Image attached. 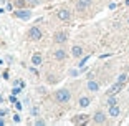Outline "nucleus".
Here are the masks:
<instances>
[{
  "label": "nucleus",
  "mask_w": 129,
  "mask_h": 126,
  "mask_svg": "<svg viewBox=\"0 0 129 126\" xmlns=\"http://www.w3.org/2000/svg\"><path fill=\"white\" fill-rule=\"evenodd\" d=\"M15 108H17V110H22V103H18V101H17V103H15Z\"/></svg>",
  "instance_id": "nucleus-23"
},
{
  "label": "nucleus",
  "mask_w": 129,
  "mask_h": 126,
  "mask_svg": "<svg viewBox=\"0 0 129 126\" xmlns=\"http://www.w3.org/2000/svg\"><path fill=\"white\" fill-rule=\"evenodd\" d=\"M80 106H81V108H86V106H89V98H86V96L80 98Z\"/></svg>",
  "instance_id": "nucleus-14"
},
{
  "label": "nucleus",
  "mask_w": 129,
  "mask_h": 126,
  "mask_svg": "<svg viewBox=\"0 0 129 126\" xmlns=\"http://www.w3.org/2000/svg\"><path fill=\"white\" fill-rule=\"evenodd\" d=\"M109 115L113 116V118H116V116L119 115V108L116 106V105H113V106H109Z\"/></svg>",
  "instance_id": "nucleus-12"
},
{
  "label": "nucleus",
  "mask_w": 129,
  "mask_h": 126,
  "mask_svg": "<svg viewBox=\"0 0 129 126\" xmlns=\"http://www.w3.org/2000/svg\"><path fill=\"white\" fill-rule=\"evenodd\" d=\"M64 57H66L64 50H56V52H55V58H56V60H64Z\"/></svg>",
  "instance_id": "nucleus-13"
},
{
  "label": "nucleus",
  "mask_w": 129,
  "mask_h": 126,
  "mask_svg": "<svg viewBox=\"0 0 129 126\" xmlns=\"http://www.w3.org/2000/svg\"><path fill=\"white\" fill-rule=\"evenodd\" d=\"M28 37H30L31 40H40L42 38V30L38 27H31L30 32H28Z\"/></svg>",
  "instance_id": "nucleus-3"
},
{
  "label": "nucleus",
  "mask_w": 129,
  "mask_h": 126,
  "mask_svg": "<svg viewBox=\"0 0 129 126\" xmlns=\"http://www.w3.org/2000/svg\"><path fill=\"white\" fill-rule=\"evenodd\" d=\"M127 22H129V18H127Z\"/></svg>",
  "instance_id": "nucleus-26"
},
{
  "label": "nucleus",
  "mask_w": 129,
  "mask_h": 126,
  "mask_svg": "<svg viewBox=\"0 0 129 126\" xmlns=\"http://www.w3.org/2000/svg\"><path fill=\"white\" fill-rule=\"evenodd\" d=\"M66 38H68V35L64 33V32H58V33H55V42H56V43H64Z\"/></svg>",
  "instance_id": "nucleus-5"
},
{
  "label": "nucleus",
  "mask_w": 129,
  "mask_h": 126,
  "mask_svg": "<svg viewBox=\"0 0 129 126\" xmlns=\"http://www.w3.org/2000/svg\"><path fill=\"white\" fill-rule=\"evenodd\" d=\"M88 90H89V91H98V90H99V85L96 83V81L89 80V81H88Z\"/></svg>",
  "instance_id": "nucleus-9"
},
{
  "label": "nucleus",
  "mask_w": 129,
  "mask_h": 126,
  "mask_svg": "<svg viewBox=\"0 0 129 126\" xmlns=\"http://www.w3.org/2000/svg\"><path fill=\"white\" fill-rule=\"evenodd\" d=\"M121 88H122V83H116V85H113V86H111V90H109V93L111 95H116V93L118 91H121Z\"/></svg>",
  "instance_id": "nucleus-10"
},
{
  "label": "nucleus",
  "mask_w": 129,
  "mask_h": 126,
  "mask_svg": "<svg viewBox=\"0 0 129 126\" xmlns=\"http://www.w3.org/2000/svg\"><path fill=\"white\" fill-rule=\"evenodd\" d=\"M13 121H15V123H20V115H15V116H13Z\"/></svg>",
  "instance_id": "nucleus-21"
},
{
  "label": "nucleus",
  "mask_w": 129,
  "mask_h": 126,
  "mask_svg": "<svg viewBox=\"0 0 129 126\" xmlns=\"http://www.w3.org/2000/svg\"><path fill=\"white\" fill-rule=\"evenodd\" d=\"M71 53H73V57H81V55H83V48H81V46H73V50H71Z\"/></svg>",
  "instance_id": "nucleus-11"
},
{
  "label": "nucleus",
  "mask_w": 129,
  "mask_h": 126,
  "mask_svg": "<svg viewBox=\"0 0 129 126\" xmlns=\"http://www.w3.org/2000/svg\"><path fill=\"white\" fill-rule=\"evenodd\" d=\"M27 2H28V0H13V5H15L17 8H23Z\"/></svg>",
  "instance_id": "nucleus-15"
},
{
  "label": "nucleus",
  "mask_w": 129,
  "mask_h": 126,
  "mask_svg": "<svg viewBox=\"0 0 129 126\" xmlns=\"http://www.w3.org/2000/svg\"><path fill=\"white\" fill-rule=\"evenodd\" d=\"M18 93H20V88L15 86V88H13V95H18Z\"/></svg>",
  "instance_id": "nucleus-22"
},
{
  "label": "nucleus",
  "mask_w": 129,
  "mask_h": 126,
  "mask_svg": "<svg viewBox=\"0 0 129 126\" xmlns=\"http://www.w3.org/2000/svg\"><path fill=\"white\" fill-rule=\"evenodd\" d=\"M126 80H127V75H124V73H122V75H119V77H118V81H119V83H124Z\"/></svg>",
  "instance_id": "nucleus-17"
},
{
  "label": "nucleus",
  "mask_w": 129,
  "mask_h": 126,
  "mask_svg": "<svg viewBox=\"0 0 129 126\" xmlns=\"http://www.w3.org/2000/svg\"><path fill=\"white\" fill-rule=\"evenodd\" d=\"M70 98H71V95H70L68 90H58L56 95H55V99H56L58 103H68Z\"/></svg>",
  "instance_id": "nucleus-1"
},
{
  "label": "nucleus",
  "mask_w": 129,
  "mask_h": 126,
  "mask_svg": "<svg viewBox=\"0 0 129 126\" xmlns=\"http://www.w3.org/2000/svg\"><path fill=\"white\" fill-rule=\"evenodd\" d=\"M94 123H98V124H103V123L106 121V115L103 113V111H98V113H94Z\"/></svg>",
  "instance_id": "nucleus-4"
},
{
  "label": "nucleus",
  "mask_w": 129,
  "mask_h": 126,
  "mask_svg": "<svg viewBox=\"0 0 129 126\" xmlns=\"http://www.w3.org/2000/svg\"><path fill=\"white\" fill-rule=\"evenodd\" d=\"M42 60H43V58H42V55H40V53H35L33 57H31V63H33L35 66L42 65Z\"/></svg>",
  "instance_id": "nucleus-8"
},
{
  "label": "nucleus",
  "mask_w": 129,
  "mask_h": 126,
  "mask_svg": "<svg viewBox=\"0 0 129 126\" xmlns=\"http://www.w3.org/2000/svg\"><path fill=\"white\" fill-rule=\"evenodd\" d=\"M13 15L17 17V18H22V20H28L31 17V12L30 10H25V8H20V10L13 12Z\"/></svg>",
  "instance_id": "nucleus-2"
},
{
  "label": "nucleus",
  "mask_w": 129,
  "mask_h": 126,
  "mask_svg": "<svg viewBox=\"0 0 129 126\" xmlns=\"http://www.w3.org/2000/svg\"><path fill=\"white\" fill-rule=\"evenodd\" d=\"M88 60H89V57H86V58H83V60H81V61H80V65H78V66H80V68H81V70H83V66H84V63H86V61H88Z\"/></svg>",
  "instance_id": "nucleus-19"
},
{
  "label": "nucleus",
  "mask_w": 129,
  "mask_h": 126,
  "mask_svg": "<svg viewBox=\"0 0 129 126\" xmlns=\"http://www.w3.org/2000/svg\"><path fill=\"white\" fill-rule=\"evenodd\" d=\"M86 118H88L86 115H80V116H75L73 121H75V123H86Z\"/></svg>",
  "instance_id": "nucleus-16"
},
{
  "label": "nucleus",
  "mask_w": 129,
  "mask_h": 126,
  "mask_svg": "<svg viewBox=\"0 0 129 126\" xmlns=\"http://www.w3.org/2000/svg\"><path fill=\"white\" fill-rule=\"evenodd\" d=\"M5 124V121H4V119H0V126H4Z\"/></svg>",
  "instance_id": "nucleus-25"
},
{
  "label": "nucleus",
  "mask_w": 129,
  "mask_h": 126,
  "mask_svg": "<svg viewBox=\"0 0 129 126\" xmlns=\"http://www.w3.org/2000/svg\"><path fill=\"white\" fill-rule=\"evenodd\" d=\"M58 18H60V20H70V12L66 10V8L60 10V12H58Z\"/></svg>",
  "instance_id": "nucleus-7"
},
{
  "label": "nucleus",
  "mask_w": 129,
  "mask_h": 126,
  "mask_svg": "<svg viewBox=\"0 0 129 126\" xmlns=\"http://www.w3.org/2000/svg\"><path fill=\"white\" fill-rule=\"evenodd\" d=\"M108 105H109V106H113V105H118V101H116V98H114V96H111V98L108 99Z\"/></svg>",
  "instance_id": "nucleus-18"
},
{
  "label": "nucleus",
  "mask_w": 129,
  "mask_h": 126,
  "mask_svg": "<svg viewBox=\"0 0 129 126\" xmlns=\"http://www.w3.org/2000/svg\"><path fill=\"white\" fill-rule=\"evenodd\" d=\"M93 0H78V8L80 10H84V8H88L89 5H91Z\"/></svg>",
  "instance_id": "nucleus-6"
},
{
  "label": "nucleus",
  "mask_w": 129,
  "mask_h": 126,
  "mask_svg": "<svg viewBox=\"0 0 129 126\" xmlns=\"http://www.w3.org/2000/svg\"><path fill=\"white\" fill-rule=\"evenodd\" d=\"M7 115V110H0V116H5Z\"/></svg>",
  "instance_id": "nucleus-24"
},
{
  "label": "nucleus",
  "mask_w": 129,
  "mask_h": 126,
  "mask_svg": "<svg viewBox=\"0 0 129 126\" xmlns=\"http://www.w3.org/2000/svg\"><path fill=\"white\" fill-rule=\"evenodd\" d=\"M70 75H71V77H76V75H78V70H70Z\"/></svg>",
  "instance_id": "nucleus-20"
}]
</instances>
